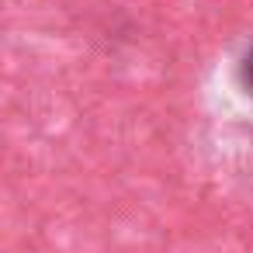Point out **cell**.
Returning a JSON list of instances; mask_svg holds the SVG:
<instances>
[{
    "instance_id": "cell-1",
    "label": "cell",
    "mask_w": 253,
    "mask_h": 253,
    "mask_svg": "<svg viewBox=\"0 0 253 253\" xmlns=\"http://www.w3.org/2000/svg\"><path fill=\"white\" fill-rule=\"evenodd\" d=\"M239 80H243L246 94H253V45H250V52L243 56V66H239Z\"/></svg>"
}]
</instances>
